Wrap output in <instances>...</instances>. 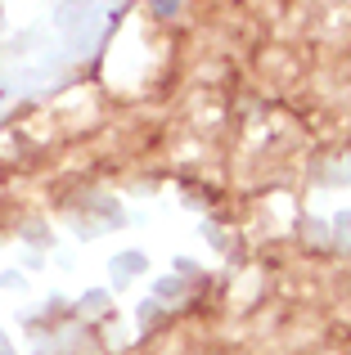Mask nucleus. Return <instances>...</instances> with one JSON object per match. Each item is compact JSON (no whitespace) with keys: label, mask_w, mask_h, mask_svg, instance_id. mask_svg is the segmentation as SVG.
<instances>
[{"label":"nucleus","mask_w":351,"mask_h":355,"mask_svg":"<svg viewBox=\"0 0 351 355\" xmlns=\"http://www.w3.org/2000/svg\"><path fill=\"white\" fill-rule=\"evenodd\" d=\"M176 9H180V5H176V0H162V5H153V14H158V18H171Z\"/></svg>","instance_id":"1"}]
</instances>
